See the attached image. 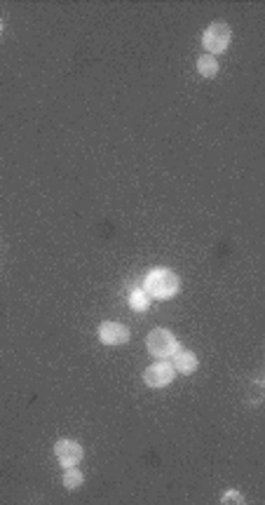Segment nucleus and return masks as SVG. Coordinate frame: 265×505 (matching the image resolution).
<instances>
[{
    "mask_svg": "<svg viewBox=\"0 0 265 505\" xmlns=\"http://www.w3.org/2000/svg\"><path fill=\"white\" fill-rule=\"evenodd\" d=\"M144 289L148 291L151 299L167 301L179 294V277L169 268H153L151 273L146 275Z\"/></svg>",
    "mask_w": 265,
    "mask_h": 505,
    "instance_id": "nucleus-1",
    "label": "nucleus"
},
{
    "mask_svg": "<svg viewBox=\"0 0 265 505\" xmlns=\"http://www.w3.org/2000/svg\"><path fill=\"white\" fill-rule=\"evenodd\" d=\"M146 346H148V351H151V355H155L158 360L172 358V355L179 351L176 336L172 332H167V329H153L146 339Z\"/></svg>",
    "mask_w": 265,
    "mask_h": 505,
    "instance_id": "nucleus-2",
    "label": "nucleus"
},
{
    "mask_svg": "<svg viewBox=\"0 0 265 505\" xmlns=\"http://www.w3.org/2000/svg\"><path fill=\"white\" fill-rule=\"evenodd\" d=\"M202 45L206 47V54H218V52H225L230 45V26L228 24H209V29L204 31L202 36Z\"/></svg>",
    "mask_w": 265,
    "mask_h": 505,
    "instance_id": "nucleus-3",
    "label": "nucleus"
},
{
    "mask_svg": "<svg viewBox=\"0 0 265 505\" xmlns=\"http://www.w3.org/2000/svg\"><path fill=\"white\" fill-rule=\"evenodd\" d=\"M174 376H176V369L172 367V362H165V360L153 362V365L144 372L146 386H151V388H165V386H169L172 381H174Z\"/></svg>",
    "mask_w": 265,
    "mask_h": 505,
    "instance_id": "nucleus-4",
    "label": "nucleus"
},
{
    "mask_svg": "<svg viewBox=\"0 0 265 505\" xmlns=\"http://www.w3.org/2000/svg\"><path fill=\"white\" fill-rule=\"evenodd\" d=\"M54 456L61 468H73L82 461V446L73 439H59L54 444Z\"/></svg>",
    "mask_w": 265,
    "mask_h": 505,
    "instance_id": "nucleus-5",
    "label": "nucleus"
},
{
    "mask_svg": "<svg viewBox=\"0 0 265 505\" xmlns=\"http://www.w3.org/2000/svg\"><path fill=\"white\" fill-rule=\"evenodd\" d=\"M99 339L106 346H122L129 341V329L120 322H103L99 327Z\"/></svg>",
    "mask_w": 265,
    "mask_h": 505,
    "instance_id": "nucleus-6",
    "label": "nucleus"
},
{
    "mask_svg": "<svg viewBox=\"0 0 265 505\" xmlns=\"http://www.w3.org/2000/svg\"><path fill=\"white\" fill-rule=\"evenodd\" d=\"M172 367L176 369L179 374H186V376H188V374H192L197 369V355L195 353H190V351H179L172 355Z\"/></svg>",
    "mask_w": 265,
    "mask_h": 505,
    "instance_id": "nucleus-7",
    "label": "nucleus"
},
{
    "mask_svg": "<svg viewBox=\"0 0 265 505\" xmlns=\"http://www.w3.org/2000/svg\"><path fill=\"white\" fill-rule=\"evenodd\" d=\"M129 306L132 310H137V313H144L151 306V296H148L146 289H132L129 291Z\"/></svg>",
    "mask_w": 265,
    "mask_h": 505,
    "instance_id": "nucleus-8",
    "label": "nucleus"
},
{
    "mask_svg": "<svg viewBox=\"0 0 265 505\" xmlns=\"http://www.w3.org/2000/svg\"><path fill=\"white\" fill-rule=\"evenodd\" d=\"M197 71L202 73L204 78H214L218 73V61H216V57H211V54H202L197 59Z\"/></svg>",
    "mask_w": 265,
    "mask_h": 505,
    "instance_id": "nucleus-9",
    "label": "nucleus"
},
{
    "mask_svg": "<svg viewBox=\"0 0 265 505\" xmlns=\"http://www.w3.org/2000/svg\"><path fill=\"white\" fill-rule=\"evenodd\" d=\"M82 484V472L77 470V465H73V468H66V472H63V487L66 489H77Z\"/></svg>",
    "mask_w": 265,
    "mask_h": 505,
    "instance_id": "nucleus-10",
    "label": "nucleus"
},
{
    "mask_svg": "<svg viewBox=\"0 0 265 505\" xmlns=\"http://www.w3.org/2000/svg\"><path fill=\"white\" fill-rule=\"evenodd\" d=\"M221 501L223 503H244V498L240 496V491H225V496Z\"/></svg>",
    "mask_w": 265,
    "mask_h": 505,
    "instance_id": "nucleus-11",
    "label": "nucleus"
},
{
    "mask_svg": "<svg viewBox=\"0 0 265 505\" xmlns=\"http://www.w3.org/2000/svg\"><path fill=\"white\" fill-rule=\"evenodd\" d=\"M0 31H3V22H0Z\"/></svg>",
    "mask_w": 265,
    "mask_h": 505,
    "instance_id": "nucleus-12",
    "label": "nucleus"
}]
</instances>
